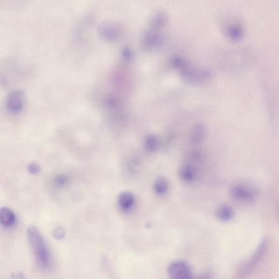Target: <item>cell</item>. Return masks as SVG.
I'll return each mask as SVG.
<instances>
[{
	"label": "cell",
	"instance_id": "1",
	"mask_svg": "<svg viewBox=\"0 0 279 279\" xmlns=\"http://www.w3.org/2000/svg\"><path fill=\"white\" fill-rule=\"evenodd\" d=\"M27 237L38 267L44 271L51 269L53 265L51 250L37 228L33 226L28 227Z\"/></svg>",
	"mask_w": 279,
	"mask_h": 279
},
{
	"label": "cell",
	"instance_id": "2",
	"mask_svg": "<svg viewBox=\"0 0 279 279\" xmlns=\"http://www.w3.org/2000/svg\"><path fill=\"white\" fill-rule=\"evenodd\" d=\"M180 70L183 81L193 86L204 85L212 79V71L205 67L190 65L185 63Z\"/></svg>",
	"mask_w": 279,
	"mask_h": 279
},
{
	"label": "cell",
	"instance_id": "3",
	"mask_svg": "<svg viewBox=\"0 0 279 279\" xmlns=\"http://www.w3.org/2000/svg\"><path fill=\"white\" fill-rule=\"evenodd\" d=\"M230 194L233 199L242 203H252L256 198L253 189L242 183H236L232 185Z\"/></svg>",
	"mask_w": 279,
	"mask_h": 279
},
{
	"label": "cell",
	"instance_id": "4",
	"mask_svg": "<svg viewBox=\"0 0 279 279\" xmlns=\"http://www.w3.org/2000/svg\"><path fill=\"white\" fill-rule=\"evenodd\" d=\"M168 273L170 279H192L190 267L182 261L172 262L168 267Z\"/></svg>",
	"mask_w": 279,
	"mask_h": 279
},
{
	"label": "cell",
	"instance_id": "5",
	"mask_svg": "<svg viewBox=\"0 0 279 279\" xmlns=\"http://www.w3.org/2000/svg\"><path fill=\"white\" fill-rule=\"evenodd\" d=\"M25 102L24 92L19 90L11 91L6 99L7 109L13 113H18L22 110Z\"/></svg>",
	"mask_w": 279,
	"mask_h": 279
},
{
	"label": "cell",
	"instance_id": "6",
	"mask_svg": "<svg viewBox=\"0 0 279 279\" xmlns=\"http://www.w3.org/2000/svg\"><path fill=\"white\" fill-rule=\"evenodd\" d=\"M207 134V129L202 123L195 125L191 129L190 139L194 144H199L204 141Z\"/></svg>",
	"mask_w": 279,
	"mask_h": 279
},
{
	"label": "cell",
	"instance_id": "7",
	"mask_svg": "<svg viewBox=\"0 0 279 279\" xmlns=\"http://www.w3.org/2000/svg\"><path fill=\"white\" fill-rule=\"evenodd\" d=\"M144 44L146 47L151 49L160 48L163 45L162 35L153 31L147 32L144 35Z\"/></svg>",
	"mask_w": 279,
	"mask_h": 279
},
{
	"label": "cell",
	"instance_id": "8",
	"mask_svg": "<svg viewBox=\"0 0 279 279\" xmlns=\"http://www.w3.org/2000/svg\"><path fill=\"white\" fill-rule=\"evenodd\" d=\"M196 170L190 164H184L179 170V176L185 183H192L196 178Z\"/></svg>",
	"mask_w": 279,
	"mask_h": 279
},
{
	"label": "cell",
	"instance_id": "9",
	"mask_svg": "<svg viewBox=\"0 0 279 279\" xmlns=\"http://www.w3.org/2000/svg\"><path fill=\"white\" fill-rule=\"evenodd\" d=\"M216 216L223 222L231 220L234 217V211L232 207L226 204L220 205L217 210Z\"/></svg>",
	"mask_w": 279,
	"mask_h": 279
},
{
	"label": "cell",
	"instance_id": "10",
	"mask_svg": "<svg viewBox=\"0 0 279 279\" xmlns=\"http://www.w3.org/2000/svg\"><path fill=\"white\" fill-rule=\"evenodd\" d=\"M267 243L266 241H263L261 245H260L258 249H257L255 254L254 255L252 259H250L249 262L247 263L246 266V269L244 271L248 272L250 271V270L253 269L257 264V262H258L260 259L261 257L264 254V252H265L266 249L267 248Z\"/></svg>",
	"mask_w": 279,
	"mask_h": 279
},
{
	"label": "cell",
	"instance_id": "11",
	"mask_svg": "<svg viewBox=\"0 0 279 279\" xmlns=\"http://www.w3.org/2000/svg\"><path fill=\"white\" fill-rule=\"evenodd\" d=\"M16 222V216L9 209L4 207L0 209V224L5 227H11Z\"/></svg>",
	"mask_w": 279,
	"mask_h": 279
},
{
	"label": "cell",
	"instance_id": "12",
	"mask_svg": "<svg viewBox=\"0 0 279 279\" xmlns=\"http://www.w3.org/2000/svg\"><path fill=\"white\" fill-rule=\"evenodd\" d=\"M226 33L228 37L234 41L241 40L244 35V32H243L242 28L236 25H232L228 27Z\"/></svg>",
	"mask_w": 279,
	"mask_h": 279
},
{
	"label": "cell",
	"instance_id": "13",
	"mask_svg": "<svg viewBox=\"0 0 279 279\" xmlns=\"http://www.w3.org/2000/svg\"><path fill=\"white\" fill-rule=\"evenodd\" d=\"M134 201L133 195L130 192L121 193L119 196L118 202L122 208L127 210L132 206Z\"/></svg>",
	"mask_w": 279,
	"mask_h": 279
},
{
	"label": "cell",
	"instance_id": "14",
	"mask_svg": "<svg viewBox=\"0 0 279 279\" xmlns=\"http://www.w3.org/2000/svg\"><path fill=\"white\" fill-rule=\"evenodd\" d=\"M167 21L166 14L162 11H158L154 14L152 23L154 27L161 28L166 25Z\"/></svg>",
	"mask_w": 279,
	"mask_h": 279
},
{
	"label": "cell",
	"instance_id": "15",
	"mask_svg": "<svg viewBox=\"0 0 279 279\" xmlns=\"http://www.w3.org/2000/svg\"><path fill=\"white\" fill-rule=\"evenodd\" d=\"M169 183L167 179L160 177L156 180L154 184V189L156 194L163 195L168 190Z\"/></svg>",
	"mask_w": 279,
	"mask_h": 279
},
{
	"label": "cell",
	"instance_id": "16",
	"mask_svg": "<svg viewBox=\"0 0 279 279\" xmlns=\"http://www.w3.org/2000/svg\"><path fill=\"white\" fill-rule=\"evenodd\" d=\"M145 146L148 151L154 152L156 151L160 146L158 138L154 135L148 136L146 140Z\"/></svg>",
	"mask_w": 279,
	"mask_h": 279
},
{
	"label": "cell",
	"instance_id": "17",
	"mask_svg": "<svg viewBox=\"0 0 279 279\" xmlns=\"http://www.w3.org/2000/svg\"><path fill=\"white\" fill-rule=\"evenodd\" d=\"M186 62L181 57H175L172 60V64L173 66L177 69H180L185 64Z\"/></svg>",
	"mask_w": 279,
	"mask_h": 279
},
{
	"label": "cell",
	"instance_id": "18",
	"mask_svg": "<svg viewBox=\"0 0 279 279\" xmlns=\"http://www.w3.org/2000/svg\"><path fill=\"white\" fill-rule=\"evenodd\" d=\"M28 170L31 174L33 175H36L39 173L40 171V167L37 164L32 163L28 165Z\"/></svg>",
	"mask_w": 279,
	"mask_h": 279
},
{
	"label": "cell",
	"instance_id": "19",
	"mask_svg": "<svg viewBox=\"0 0 279 279\" xmlns=\"http://www.w3.org/2000/svg\"><path fill=\"white\" fill-rule=\"evenodd\" d=\"M53 234L54 237L57 239L62 238L64 235H65V232H64L63 228L61 227H57L55 229Z\"/></svg>",
	"mask_w": 279,
	"mask_h": 279
},
{
	"label": "cell",
	"instance_id": "20",
	"mask_svg": "<svg viewBox=\"0 0 279 279\" xmlns=\"http://www.w3.org/2000/svg\"><path fill=\"white\" fill-rule=\"evenodd\" d=\"M66 181V178L63 176H59L56 178V182L60 185L63 184Z\"/></svg>",
	"mask_w": 279,
	"mask_h": 279
},
{
	"label": "cell",
	"instance_id": "21",
	"mask_svg": "<svg viewBox=\"0 0 279 279\" xmlns=\"http://www.w3.org/2000/svg\"><path fill=\"white\" fill-rule=\"evenodd\" d=\"M11 279H25V278L22 273L16 272L12 275Z\"/></svg>",
	"mask_w": 279,
	"mask_h": 279
},
{
	"label": "cell",
	"instance_id": "22",
	"mask_svg": "<svg viewBox=\"0 0 279 279\" xmlns=\"http://www.w3.org/2000/svg\"><path fill=\"white\" fill-rule=\"evenodd\" d=\"M197 279H211L209 274H204L202 276L198 277Z\"/></svg>",
	"mask_w": 279,
	"mask_h": 279
}]
</instances>
